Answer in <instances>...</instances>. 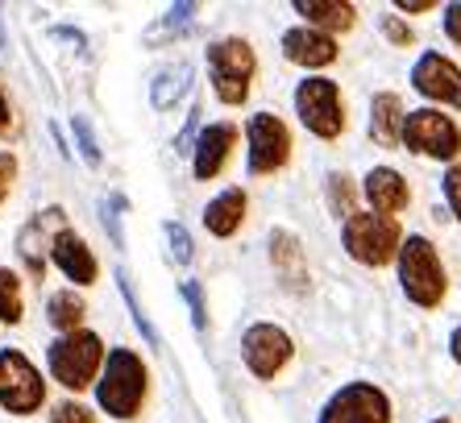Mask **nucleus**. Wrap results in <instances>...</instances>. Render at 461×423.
<instances>
[{"label": "nucleus", "instance_id": "nucleus-39", "mask_svg": "<svg viewBox=\"0 0 461 423\" xmlns=\"http://www.w3.org/2000/svg\"><path fill=\"white\" fill-rule=\"evenodd\" d=\"M432 423H449V419H432Z\"/></svg>", "mask_w": 461, "mask_h": 423}, {"label": "nucleus", "instance_id": "nucleus-3", "mask_svg": "<svg viewBox=\"0 0 461 423\" xmlns=\"http://www.w3.org/2000/svg\"><path fill=\"white\" fill-rule=\"evenodd\" d=\"M46 361H50L54 382H63L67 391H84V386H92L100 365H104V345H100L96 332L79 328V332H67V337L54 340Z\"/></svg>", "mask_w": 461, "mask_h": 423}, {"label": "nucleus", "instance_id": "nucleus-9", "mask_svg": "<svg viewBox=\"0 0 461 423\" xmlns=\"http://www.w3.org/2000/svg\"><path fill=\"white\" fill-rule=\"evenodd\" d=\"M246 138H249V175H275V170L287 166L291 133L279 117H270V112L249 117Z\"/></svg>", "mask_w": 461, "mask_h": 423}, {"label": "nucleus", "instance_id": "nucleus-23", "mask_svg": "<svg viewBox=\"0 0 461 423\" xmlns=\"http://www.w3.org/2000/svg\"><path fill=\"white\" fill-rule=\"evenodd\" d=\"M22 320V283L9 266H0V324H17Z\"/></svg>", "mask_w": 461, "mask_h": 423}, {"label": "nucleus", "instance_id": "nucleus-28", "mask_svg": "<svg viewBox=\"0 0 461 423\" xmlns=\"http://www.w3.org/2000/svg\"><path fill=\"white\" fill-rule=\"evenodd\" d=\"M183 299H187V307H192V324L204 332V328H208V311H204V295H200V283H183Z\"/></svg>", "mask_w": 461, "mask_h": 423}, {"label": "nucleus", "instance_id": "nucleus-30", "mask_svg": "<svg viewBox=\"0 0 461 423\" xmlns=\"http://www.w3.org/2000/svg\"><path fill=\"white\" fill-rule=\"evenodd\" d=\"M445 195H449V208L453 216L461 220V166H453L449 175H445Z\"/></svg>", "mask_w": 461, "mask_h": 423}, {"label": "nucleus", "instance_id": "nucleus-19", "mask_svg": "<svg viewBox=\"0 0 461 423\" xmlns=\"http://www.w3.org/2000/svg\"><path fill=\"white\" fill-rule=\"evenodd\" d=\"M295 13H303L312 25H321V33L354 25V4H341V0H295Z\"/></svg>", "mask_w": 461, "mask_h": 423}, {"label": "nucleus", "instance_id": "nucleus-7", "mask_svg": "<svg viewBox=\"0 0 461 423\" xmlns=\"http://www.w3.org/2000/svg\"><path fill=\"white\" fill-rule=\"evenodd\" d=\"M295 108L308 133L316 138H337L345 129V108H341V92L333 79H303L295 87Z\"/></svg>", "mask_w": 461, "mask_h": 423}, {"label": "nucleus", "instance_id": "nucleus-20", "mask_svg": "<svg viewBox=\"0 0 461 423\" xmlns=\"http://www.w3.org/2000/svg\"><path fill=\"white\" fill-rule=\"evenodd\" d=\"M187 87H192V63H175V67H167V71H158L154 75V87H150L154 108H175V100H179Z\"/></svg>", "mask_w": 461, "mask_h": 423}, {"label": "nucleus", "instance_id": "nucleus-5", "mask_svg": "<svg viewBox=\"0 0 461 423\" xmlns=\"http://www.w3.org/2000/svg\"><path fill=\"white\" fill-rule=\"evenodd\" d=\"M254 50L246 38H225V42L208 46V71H212V87L225 104H241L249 95V79H254Z\"/></svg>", "mask_w": 461, "mask_h": 423}, {"label": "nucleus", "instance_id": "nucleus-15", "mask_svg": "<svg viewBox=\"0 0 461 423\" xmlns=\"http://www.w3.org/2000/svg\"><path fill=\"white\" fill-rule=\"evenodd\" d=\"M283 54H287L291 63H300V67H329L337 58V42L329 38V33L300 25V30L283 33Z\"/></svg>", "mask_w": 461, "mask_h": 423}, {"label": "nucleus", "instance_id": "nucleus-24", "mask_svg": "<svg viewBox=\"0 0 461 423\" xmlns=\"http://www.w3.org/2000/svg\"><path fill=\"white\" fill-rule=\"evenodd\" d=\"M117 283H121V295H125L129 311H133V324H138V332H141V337H146V340H150V345H158V332H154V324H150V320H146V311H141V303H138V299H133V286H129L125 270H121V274H117Z\"/></svg>", "mask_w": 461, "mask_h": 423}, {"label": "nucleus", "instance_id": "nucleus-36", "mask_svg": "<svg viewBox=\"0 0 461 423\" xmlns=\"http://www.w3.org/2000/svg\"><path fill=\"white\" fill-rule=\"evenodd\" d=\"M399 9H403V13H429L432 0H399Z\"/></svg>", "mask_w": 461, "mask_h": 423}, {"label": "nucleus", "instance_id": "nucleus-1", "mask_svg": "<svg viewBox=\"0 0 461 423\" xmlns=\"http://www.w3.org/2000/svg\"><path fill=\"white\" fill-rule=\"evenodd\" d=\"M96 399L113 419H133L146 399V365L133 349H113L96 382Z\"/></svg>", "mask_w": 461, "mask_h": 423}, {"label": "nucleus", "instance_id": "nucleus-13", "mask_svg": "<svg viewBox=\"0 0 461 423\" xmlns=\"http://www.w3.org/2000/svg\"><path fill=\"white\" fill-rule=\"evenodd\" d=\"M50 257H54V266H59V270H63L71 283H79V286L96 283V274H100V266H96V257H92V249H87V245L79 241L71 229H59V233H54Z\"/></svg>", "mask_w": 461, "mask_h": 423}, {"label": "nucleus", "instance_id": "nucleus-18", "mask_svg": "<svg viewBox=\"0 0 461 423\" xmlns=\"http://www.w3.org/2000/svg\"><path fill=\"white\" fill-rule=\"evenodd\" d=\"M241 216H246V191L229 187L204 208V229L212 237H233L241 229Z\"/></svg>", "mask_w": 461, "mask_h": 423}, {"label": "nucleus", "instance_id": "nucleus-14", "mask_svg": "<svg viewBox=\"0 0 461 423\" xmlns=\"http://www.w3.org/2000/svg\"><path fill=\"white\" fill-rule=\"evenodd\" d=\"M237 146V125H208L195 141V158H192V170L195 179H216L229 162V149Z\"/></svg>", "mask_w": 461, "mask_h": 423}, {"label": "nucleus", "instance_id": "nucleus-10", "mask_svg": "<svg viewBox=\"0 0 461 423\" xmlns=\"http://www.w3.org/2000/svg\"><path fill=\"white\" fill-rule=\"evenodd\" d=\"M403 146L416 149V154H429V158H453L461 149V129L432 108H420V112H408Z\"/></svg>", "mask_w": 461, "mask_h": 423}, {"label": "nucleus", "instance_id": "nucleus-11", "mask_svg": "<svg viewBox=\"0 0 461 423\" xmlns=\"http://www.w3.org/2000/svg\"><path fill=\"white\" fill-rule=\"evenodd\" d=\"M291 353H295L291 337L283 328H275V324H254L241 337V357H246L249 374H258V378H275L291 361Z\"/></svg>", "mask_w": 461, "mask_h": 423}, {"label": "nucleus", "instance_id": "nucleus-22", "mask_svg": "<svg viewBox=\"0 0 461 423\" xmlns=\"http://www.w3.org/2000/svg\"><path fill=\"white\" fill-rule=\"evenodd\" d=\"M270 257H275V262L287 270L295 286L303 283V270H300V241H295L291 233H270Z\"/></svg>", "mask_w": 461, "mask_h": 423}, {"label": "nucleus", "instance_id": "nucleus-37", "mask_svg": "<svg viewBox=\"0 0 461 423\" xmlns=\"http://www.w3.org/2000/svg\"><path fill=\"white\" fill-rule=\"evenodd\" d=\"M449 353H453V361H457V365H461V328L449 337Z\"/></svg>", "mask_w": 461, "mask_h": 423}, {"label": "nucleus", "instance_id": "nucleus-29", "mask_svg": "<svg viewBox=\"0 0 461 423\" xmlns=\"http://www.w3.org/2000/svg\"><path fill=\"white\" fill-rule=\"evenodd\" d=\"M50 423H96V415L87 411V407H79V402H59Z\"/></svg>", "mask_w": 461, "mask_h": 423}, {"label": "nucleus", "instance_id": "nucleus-34", "mask_svg": "<svg viewBox=\"0 0 461 423\" xmlns=\"http://www.w3.org/2000/svg\"><path fill=\"white\" fill-rule=\"evenodd\" d=\"M445 33L461 46V4H449V9H445Z\"/></svg>", "mask_w": 461, "mask_h": 423}, {"label": "nucleus", "instance_id": "nucleus-38", "mask_svg": "<svg viewBox=\"0 0 461 423\" xmlns=\"http://www.w3.org/2000/svg\"><path fill=\"white\" fill-rule=\"evenodd\" d=\"M0 129H9V100H5V92H0Z\"/></svg>", "mask_w": 461, "mask_h": 423}, {"label": "nucleus", "instance_id": "nucleus-31", "mask_svg": "<svg viewBox=\"0 0 461 423\" xmlns=\"http://www.w3.org/2000/svg\"><path fill=\"white\" fill-rule=\"evenodd\" d=\"M13 175H17V158H13L9 149H0V203H5V195L13 187Z\"/></svg>", "mask_w": 461, "mask_h": 423}, {"label": "nucleus", "instance_id": "nucleus-12", "mask_svg": "<svg viewBox=\"0 0 461 423\" xmlns=\"http://www.w3.org/2000/svg\"><path fill=\"white\" fill-rule=\"evenodd\" d=\"M411 84H416L420 95H429V100L461 108V71H457V63L440 58V54H424L411 67Z\"/></svg>", "mask_w": 461, "mask_h": 423}, {"label": "nucleus", "instance_id": "nucleus-16", "mask_svg": "<svg viewBox=\"0 0 461 423\" xmlns=\"http://www.w3.org/2000/svg\"><path fill=\"white\" fill-rule=\"evenodd\" d=\"M403 125H408V112L399 104V95L395 92L375 95V104H370V133H375L378 146H399L403 141Z\"/></svg>", "mask_w": 461, "mask_h": 423}, {"label": "nucleus", "instance_id": "nucleus-6", "mask_svg": "<svg viewBox=\"0 0 461 423\" xmlns=\"http://www.w3.org/2000/svg\"><path fill=\"white\" fill-rule=\"evenodd\" d=\"M46 399V382L42 374L30 365L22 349H5L0 353V402L13 415H33Z\"/></svg>", "mask_w": 461, "mask_h": 423}, {"label": "nucleus", "instance_id": "nucleus-17", "mask_svg": "<svg viewBox=\"0 0 461 423\" xmlns=\"http://www.w3.org/2000/svg\"><path fill=\"white\" fill-rule=\"evenodd\" d=\"M366 200L375 203L378 212H399L408 208V183H403V175L391 166H375L370 175H366Z\"/></svg>", "mask_w": 461, "mask_h": 423}, {"label": "nucleus", "instance_id": "nucleus-2", "mask_svg": "<svg viewBox=\"0 0 461 423\" xmlns=\"http://www.w3.org/2000/svg\"><path fill=\"white\" fill-rule=\"evenodd\" d=\"M399 283L416 307H437L445 299V266H440L432 241L408 237L399 245Z\"/></svg>", "mask_w": 461, "mask_h": 423}, {"label": "nucleus", "instance_id": "nucleus-35", "mask_svg": "<svg viewBox=\"0 0 461 423\" xmlns=\"http://www.w3.org/2000/svg\"><path fill=\"white\" fill-rule=\"evenodd\" d=\"M195 125H200V108H192V117H187V129H183V138L175 141V149H179V154H187V141H192Z\"/></svg>", "mask_w": 461, "mask_h": 423}, {"label": "nucleus", "instance_id": "nucleus-32", "mask_svg": "<svg viewBox=\"0 0 461 423\" xmlns=\"http://www.w3.org/2000/svg\"><path fill=\"white\" fill-rule=\"evenodd\" d=\"M117 208H121V200H113V203H100V212H104V229H108V237L117 245H125V237H121V220H117Z\"/></svg>", "mask_w": 461, "mask_h": 423}, {"label": "nucleus", "instance_id": "nucleus-8", "mask_svg": "<svg viewBox=\"0 0 461 423\" xmlns=\"http://www.w3.org/2000/svg\"><path fill=\"white\" fill-rule=\"evenodd\" d=\"M321 423H391V402L370 382H349L329 399Z\"/></svg>", "mask_w": 461, "mask_h": 423}, {"label": "nucleus", "instance_id": "nucleus-25", "mask_svg": "<svg viewBox=\"0 0 461 423\" xmlns=\"http://www.w3.org/2000/svg\"><path fill=\"white\" fill-rule=\"evenodd\" d=\"M71 129H76V141H79L84 162H87V166H100V146H96V133H92V121L76 117V121H71Z\"/></svg>", "mask_w": 461, "mask_h": 423}, {"label": "nucleus", "instance_id": "nucleus-27", "mask_svg": "<svg viewBox=\"0 0 461 423\" xmlns=\"http://www.w3.org/2000/svg\"><path fill=\"white\" fill-rule=\"evenodd\" d=\"M167 245H171V257L175 262H192V237H187V229L183 224H175V220H167Z\"/></svg>", "mask_w": 461, "mask_h": 423}, {"label": "nucleus", "instance_id": "nucleus-21", "mask_svg": "<svg viewBox=\"0 0 461 423\" xmlns=\"http://www.w3.org/2000/svg\"><path fill=\"white\" fill-rule=\"evenodd\" d=\"M84 299L76 295V291H59V295H50V303H46V316H50V324L59 332H79V320H84Z\"/></svg>", "mask_w": 461, "mask_h": 423}, {"label": "nucleus", "instance_id": "nucleus-4", "mask_svg": "<svg viewBox=\"0 0 461 423\" xmlns=\"http://www.w3.org/2000/svg\"><path fill=\"white\" fill-rule=\"evenodd\" d=\"M399 245H403V233H399V224L391 216L354 212L345 220V249L362 266H386L391 257H399Z\"/></svg>", "mask_w": 461, "mask_h": 423}, {"label": "nucleus", "instance_id": "nucleus-26", "mask_svg": "<svg viewBox=\"0 0 461 423\" xmlns=\"http://www.w3.org/2000/svg\"><path fill=\"white\" fill-rule=\"evenodd\" d=\"M329 195H333V212L337 216H354V187H349V179L345 175H329Z\"/></svg>", "mask_w": 461, "mask_h": 423}, {"label": "nucleus", "instance_id": "nucleus-33", "mask_svg": "<svg viewBox=\"0 0 461 423\" xmlns=\"http://www.w3.org/2000/svg\"><path fill=\"white\" fill-rule=\"evenodd\" d=\"M383 30H386V38H391L395 46H411V30L408 25H399L395 17H383Z\"/></svg>", "mask_w": 461, "mask_h": 423}]
</instances>
